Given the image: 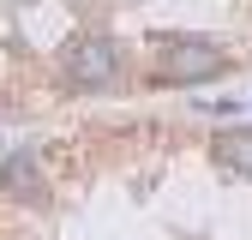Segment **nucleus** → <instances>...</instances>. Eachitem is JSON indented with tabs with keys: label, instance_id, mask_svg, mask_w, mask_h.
Listing matches in <instances>:
<instances>
[{
	"label": "nucleus",
	"instance_id": "1",
	"mask_svg": "<svg viewBox=\"0 0 252 240\" xmlns=\"http://www.w3.org/2000/svg\"><path fill=\"white\" fill-rule=\"evenodd\" d=\"M222 72H228V54L216 42H204V36H174L156 54V78L162 84H210Z\"/></svg>",
	"mask_w": 252,
	"mask_h": 240
},
{
	"label": "nucleus",
	"instance_id": "2",
	"mask_svg": "<svg viewBox=\"0 0 252 240\" xmlns=\"http://www.w3.org/2000/svg\"><path fill=\"white\" fill-rule=\"evenodd\" d=\"M60 72H66V84H78V90H102V84L120 78V42L102 36V30L72 36L66 54H60Z\"/></svg>",
	"mask_w": 252,
	"mask_h": 240
},
{
	"label": "nucleus",
	"instance_id": "3",
	"mask_svg": "<svg viewBox=\"0 0 252 240\" xmlns=\"http://www.w3.org/2000/svg\"><path fill=\"white\" fill-rule=\"evenodd\" d=\"M0 192H6V198H30V192H42V162L30 156V150H12V156L0 162Z\"/></svg>",
	"mask_w": 252,
	"mask_h": 240
},
{
	"label": "nucleus",
	"instance_id": "4",
	"mask_svg": "<svg viewBox=\"0 0 252 240\" xmlns=\"http://www.w3.org/2000/svg\"><path fill=\"white\" fill-rule=\"evenodd\" d=\"M210 156L222 162V168H234V174H246V180H252V126H228L222 138L210 144Z\"/></svg>",
	"mask_w": 252,
	"mask_h": 240
}]
</instances>
